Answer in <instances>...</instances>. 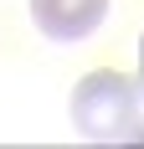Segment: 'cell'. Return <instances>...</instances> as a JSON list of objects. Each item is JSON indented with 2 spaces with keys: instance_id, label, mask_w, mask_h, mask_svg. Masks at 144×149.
<instances>
[{
  "instance_id": "6da1fadb",
  "label": "cell",
  "mask_w": 144,
  "mask_h": 149,
  "mask_svg": "<svg viewBox=\"0 0 144 149\" xmlns=\"http://www.w3.org/2000/svg\"><path fill=\"white\" fill-rule=\"evenodd\" d=\"M72 129L82 139L113 144V139H139L144 134V82L98 67L72 88Z\"/></svg>"
},
{
  "instance_id": "7a4b0ae2",
  "label": "cell",
  "mask_w": 144,
  "mask_h": 149,
  "mask_svg": "<svg viewBox=\"0 0 144 149\" xmlns=\"http://www.w3.org/2000/svg\"><path fill=\"white\" fill-rule=\"evenodd\" d=\"M108 0H31V21L46 41H82L103 26Z\"/></svg>"
},
{
  "instance_id": "3957f363",
  "label": "cell",
  "mask_w": 144,
  "mask_h": 149,
  "mask_svg": "<svg viewBox=\"0 0 144 149\" xmlns=\"http://www.w3.org/2000/svg\"><path fill=\"white\" fill-rule=\"evenodd\" d=\"M139 82H144V36H139Z\"/></svg>"
}]
</instances>
